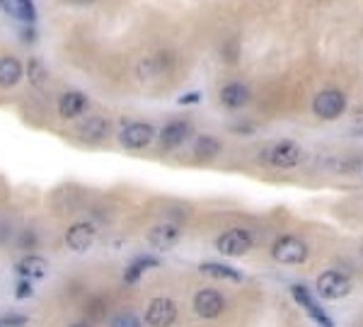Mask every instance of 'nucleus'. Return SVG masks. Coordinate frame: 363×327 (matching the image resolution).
Masks as SVG:
<instances>
[{
  "label": "nucleus",
  "instance_id": "1",
  "mask_svg": "<svg viewBox=\"0 0 363 327\" xmlns=\"http://www.w3.org/2000/svg\"><path fill=\"white\" fill-rule=\"evenodd\" d=\"M255 245V238H252L250 231H242V228H233V231H225L221 238L216 240L218 252L228 255V257H240V255H247Z\"/></svg>",
  "mask_w": 363,
  "mask_h": 327
},
{
  "label": "nucleus",
  "instance_id": "2",
  "mask_svg": "<svg viewBox=\"0 0 363 327\" xmlns=\"http://www.w3.org/2000/svg\"><path fill=\"white\" fill-rule=\"evenodd\" d=\"M272 255L274 259L281 262V264H302V262L307 259V245L293 236H286L274 243Z\"/></svg>",
  "mask_w": 363,
  "mask_h": 327
},
{
  "label": "nucleus",
  "instance_id": "3",
  "mask_svg": "<svg viewBox=\"0 0 363 327\" xmlns=\"http://www.w3.org/2000/svg\"><path fill=\"white\" fill-rule=\"evenodd\" d=\"M312 109H315V114L320 119H337V117H342L344 109H346L344 92H339V90H322L320 95L315 97V105H312Z\"/></svg>",
  "mask_w": 363,
  "mask_h": 327
},
{
  "label": "nucleus",
  "instance_id": "4",
  "mask_svg": "<svg viewBox=\"0 0 363 327\" xmlns=\"http://www.w3.org/2000/svg\"><path fill=\"white\" fill-rule=\"evenodd\" d=\"M267 158L274 167H281V170H288V167H295L302 158V150L298 148V143L293 141H279L272 148L267 150Z\"/></svg>",
  "mask_w": 363,
  "mask_h": 327
},
{
  "label": "nucleus",
  "instance_id": "5",
  "mask_svg": "<svg viewBox=\"0 0 363 327\" xmlns=\"http://www.w3.org/2000/svg\"><path fill=\"white\" fill-rule=\"evenodd\" d=\"M317 291H320L322 298H329V301H334V298H344L346 293L351 291V281L346 279L342 271H322L320 279H317Z\"/></svg>",
  "mask_w": 363,
  "mask_h": 327
},
{
  "label": "nucleus",
  "instance_id": "6",
  "mask_svg": "<svg viewBox=\"0 0 363 327\" xmlns=\"http://www.w3.org/2000/svg\"><path fill=\"white\" fill-rule=\"evenodd\" d=\"M291 293H293L295 303H298L300 308L305 310V313L310 315V318L315 320L317 325H320V327H334L332 318H329V315L324 313V308L315 301V296H312V293L307 291L305 286H298V283H295V286L291 288Z\"/></svg>",
  "mask_w": 363,
  "mask_h": 327
},
{
  "label": "nucleus",
  "instance_id": "7",
  "mask_svg": "<svg viewBox=\"0 0 363 327\" xmlns=\"http://www.w3.org/2000/svg\"><path fill=\"white\" fill-rule=\"evenodd\" d=\"M153 136H155V129L146 122H134L129 127H124V131L119 134V141L124 148H131V150H139V148H146L151 146Z\"/></svg>",
  "mask_w": 363,
  "mask_h": 327
},
{
  "label": "nucleus",
  "instance_id": "8",
  "mask_svg": "<svg viewBox=\"0 0 363 327\" xmlns=\"http://www.w3.org/2000/svg\"><path fill=\"white\" fill-rule=\"evenodd\" d=\"M177 320V308L170 298H153L146 310V323L151 327H170Z\"/></svg>",
  "mask_w": 363,
  "mask_h": 327
},
{
  "label": "nucleus",
  "instance_id": "9",
  "mask_svg": "<svg viewBox=\"0 0 363 327\" xmlns=\"http://www.w3.org/2000/svg\"><path fill=\"white\" fill-rule=\"evenodd\" d=\"M223 305H225V301L216 288H201V291L194 296V310L201 315V318H208V320L218 318Z\"/></svg>",
  "mask_w": 363,
  "mask_h": 327
},
{
  "label": "nucleus",
  "instance_id": "10",
  "mask_svg": "<svg viewBox=\"0 0 363 327\" xmlns=\"http://www.w3.org/2000/svg\"><path fill=\"white\" fill-rule=\"evenodd\" d=\"M15 271L25 281H42L49 274V262L44 257H37V255H27L15 264Z\"/></svg>",
  "mask_w": 363,
  "mask_h": 327
},
{
  "label": "nucleus",
  "instance_id": "11",
  "mask_svg": "<svg viewBox=\"0 0 363 327\" xmlns=\"http://www.w3.org/2000/svg\"><path fill=\"white\" fill-rule=\"evenodd\" d=\"M92 243H95V228L90 223H75L65 233V245L75 252H85Z\"/></svg>",
  "mask_w": 363,
  "mask_h": 327
},
{
  "label": "nucleus",
  "instance_id": "12",
  "mask_svg": "<svg viewBox=\"0 0 363 327\" xmlns=\"http://www.w3.org/2000/svg\"><path fill=\"white\" fill-rule=\"evenodd\" d=\"M191 134V124L184 122V119H177V122H170L167 127L160 131V143L163 148H177V146L184 143Z\"/></svg>",
  "mask_w": 363,
  "mask_h": 327
},
{
  "label": "nucleus",
  "instance_id": "13",
  "mask_svg": "<svg viewBox=\"0 0 363 327\" xmlns=\"http://www.w3.org/2000/svg\"><path fill=\"white\" fill-rule=\"evenodd\" d=\"M179 240V228L172 226V223H160V226H155L151 231V236H148V243L153 245L155 250H170L174 248Z\"/></svg>",
  "mask_w": 363,
  "mask_h": 327
},
{
  "label": "nucleus",
  "instance_id": "14",
  "mask_svg": "<svg viewBox=\"0 0 363 327\" xmlns=\"http://www.w3.org/2000/svg\"><path fill=\"white\" fill-rule=\"evenodd\" d=\"M87 109V97L82 92H65L58 100V112L63 119H75Z\"/></svg>",
  "mask_w": 363,
  "mask_h": 327
},
{
  "label": "nucleus",
  "instance_id": "15",
  "mask_svg": "<svg viewBox=\"0 0 363 327\" xmlns=\"http://www.w3.org/2000/svg\"><path fill=\"white\" fill-rule=\"evenodd\" d=\"M221 102L230 109H240L250 102V87L245 83H228L221 90Z\"/></svg>",
  "mask_w": 363,
  "mask_h": 327
},
{
  "label": "nucleus",
  "instance_id": "16",
  "mask_svg": "<svg viewBox=\"0 0 363 327\" xmlns=\"http://www.w3.org/2000/svg\"><path fill=\"white\" fill-rule=\"evenodd\" d=\"M22 78V63L15 56L0 58V87H13Z\"/></svg>",
  "mask_w": 363,
  "mask_h": 327
},
{
  "label": "nucleus",
  "instance_id": "17",
  "mask_svg": "<svg viewBox=\"0 0 363 327\" xmlns=\"http://www.w3.org/2000/svg\"><path fill=\"white\" fill-rule=\"evenodd\" d=\"M158 264H160V262H158L155 257H146V255H139V257H134V259H131V264L126 267L124 281L126 283H136L148 269H153V267H158Z\"/></svg>",
  "mask_w": 363,
  "mask_h": 327
},
{
  "label": "nucleus",
  "instance_id": "18",
  "mask_svg": "<svg viewBox=\"0 0 363 327\" xmlns=\"http://www.w3.org/2000/svg\"><path fill=\"white\" fill-rule=\"evenodd\" d=\"M3 8H5V13H10L13 18L25 22V25H34L37 13H34V5H32L30 0H8V3H3Z\"/></svg>",
  "mask_w": 363,
  "mask_h": 327
},
{
  "label": "nucleus",
  "instance_id": "19",
  "mask_svg": "<svg viewBox=\"0 0 363 327\" xmlns=\"http://www.w3.org/2000/svg\"><path fill=\"white\" fill-rule=\"evenodd\" d=\"M199 271L203 276H213V279H225V281H242V274L238 269L228 264H216V262H206L199 267Z\"/></svg>",
  "mask_w": 363,
  "mask_h": 327
},
{
  "label": "nucleus",
  "instance_id": "20",
  "mask_svg": "<svg viewBox=\"0 0 363 327\" xmlns=\"http://www.w3.org/2000/svg\"><path fill=\"white\" fill-rule=\"evenodd\" d=\"M107 131H109V124L104 122L102 117H90L80 124V136L87 141H100L107 136Z\"/></svg>",
  "mask_w": 363,
  "mask_h": 327
},
{
  "label": "nucleus",
  "instance_id": "21",
  "mask_svg": "<svg viewBox=\"0 0 363 327\" xmlns=\"http://www.w3.org/2000/svg\"><path fill=\"white\" fill-rule=\"evenodd\" d=\"M218 153H221V143H218V139H213V136H201L194 146V155L199 158V160H211Z\"/></svg>",
  "mask_w": 363,
  "mask_h": 327
},
{
  "label": "nucleus",
  "instance_id": "22",
  "mask_svg": "<svg viewBox=\"0 0 363 327\" xmlns=\"http://www.w3.org/2000/svg\"><path fill=\"white\" fill-rule=\"evenodd\" d=\"M109 327H141V320L134 313H119L109 320Z\"/></svg>",
  "mask_w": 363,
  "mask_h": 327
},
{
  "label": "nucleus",
  "instance_id": "23",
  "mask_svg": "<svg viewBox=\"0 0 363 327\" xmlns=\"http://www.w3.org/2000/svg\"><path fill=\"white\" fill-rule=\"evenodd\" d=\"M15 293H18V298H30L32 293H34V286H32V281L20 279L18 281V288H15Z\"/></svg>",
  "mask_w": 363,
  "mask_h": 327
},
{
  "label": "nucleus",
  "instance_id": "24",
  "mask_svg": "<svg viewBox=\"0 0 363 327\" xmlns=\"http://www.w3.org/2000/svg\"><path fill=\"white\" fill-rule=\"evenodd\" d=\"M30 70H34V83L42 85V80L46 78V70H44V65L34 58V61H30Z\"/></svg>",
  "mask_w": 363,
  "mask_h": 327
},
{
  "label": "nucleus",
  "instance_id": "25",
  "mask_svg": "<svg viewBox=\"0 0 363 327\" xmlns=\"http://www.w3.org/2000/svg\"><path fill=\"white\" fill-rule=\"evenodd\" d=\"M3 320H5V325H8V327H25V323H27L22 315H5Z\"/></svg>",
  "mask_w": 363,
  "mask_h": 327
},
{
  "label": "nucleus",
  "instance_id": "26",
  "mask_svg": "<svg viewBox=\"0 0 363 327\" xmlns=\"http://www.w3.org/2000/svg\"><path fill=\"white\" fill-rule=\"evenodd\" d=\"M199 100H201L199 92H189V95H182L179 97V105H196Z\"/></svg>",
  "mask_w": 363,
  "mask_h": 327
},
{
  "label": "nucleus",
  "instance_id": "27",
  "mask_svg": "<svg viewBox=\"0 0 363 327\" xmlns=\"http://www.w3.org/2000/svg\"><path fill=\"white\" fill-rule=\"evenodd\" d=\"M0 327H8V325H5V320H3V318H0Z\"/></svg>",
  "mask_w": 363,
  "mask_h": 327
},
{
  "label": "nucleus",
  "instance_id": "28",
  "mask_svg": "<svg viewBox=\"0 0 363 327\" xmlns=\"http://www.w3.org/2000/svg\"><path fill=\"white\" fill-rule=\"evenodd\" d=\"M73 327H87V325H73Z\"/></svg>",
  "mask_w": 363,
  "mask_h": 327
}]
</instances>
